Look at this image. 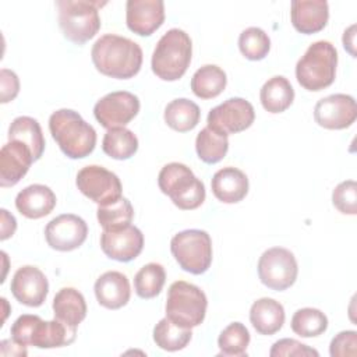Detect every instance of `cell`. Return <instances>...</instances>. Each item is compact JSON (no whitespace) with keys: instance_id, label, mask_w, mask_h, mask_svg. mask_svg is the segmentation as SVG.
Wrapping results in <instances>:
<instances>
[{"instance_id":"603a6c76","label":"cell","mask_w":357,"mask_h":357,"mask_svg":"<svg viewBox=\"0 0 357 357\" xmlns=\"http://www.w3.org/2000/svg\"><path fill=\"white\" fill-rule=\"evenodd\" d=\"M54 192L43 184H31L15 197V206L28 219H40L49 215L56 206Z\"/></svg>"},{"instance_id":"d4e9b609","label":"cell","mask_w":357,"mask_h":357,"mask_svg":"<svg viewBox=\"0 0 357 357\" xmlns=\"http://www.w3.org/2000/svg\"><path fill=\"white\" fill-rule=\"evenodd\" d=\"M54 318L77 328L86 317V303L84 296L74 287L60 289L53 298Z\"/></svg>"},{"instance_id":"8d00e7d4","label":"cell","mask_w":357,"mask_h":357,"mask_svg":"<svg viewBox=\"0 0 357 357\" xmlns=\"http://www.w3.org/2000/svg\"><path fill=\"white\" fill-rule=\"evenodd\" d=\"M238 49L241 54L248 60H262L269 53L271 39L264 29L258 26H250L240 33Z\"/></svg>"},{"instance_id":"cb8c5ba5","label":"cell","mask_w":357,"mask_h":357,"mask_svg":"<svg viewBox=\"0 0 357 357\" xmlns=\"http://www.w3.org/2000/svg\"><path fill=\"white\" fill-rule=\"evenodd\" d=\"M283 305L269 297H262L250 308V322L259 335H275L284 324Z\"/></svg>"},{"instance_id":"7bdbcfd3","label":"cell","mask_w":357,"mask_h":357,"mask_svg":"<svg viewBox=\"0 0 357 357\" xmlns=\"http://www.w3.org/2000/svg\"><path fill=\"white\" fill-rule=\"evenodd\" d=\"M356 25L353 24V25H350L346 31H344V33H343V46H344V49L353 56V57H356V52H354V38H356Z\"/></svg>"},{"instance_id":"3957f363","label":"cell","mask_w":357,"mask_h":357,"mask_svg":"<svg viewBox=\"0 0 357 357\" xmlns=\"http://www.w3.org/2000/svg\"><path fill=\"white\" fill-rule=\"evenodd\" d=\"M11 339L22 346H35L38 349H54L68 346L75 340L77 328L53 319L43 321L38 315L22 314L10 329Z\"/></svg>"},{"instance_id":"ac0fdd59","label":"cell","mask_w":357,"mask_h":357,"mask_svg":"<svg viewBox=\"0 0 357 357\" xmlns=\"http://www.w3.org/2000/svg\"><path fill=\"white\" fill-rule=\"evenodd\" d=\"M163 21L165 3L162 0H128L126 4L127 26L139 36L152 35Z\"/></svg>"},{"instance_id":"f35d334b","label":"cell","mask_w":357,"mask_h":357,"mask_svg":"<svg viewBox=\"0 0 357 357\" xmlns=\"http://www.w3.org/2000/svg\"><path fill=\"white\" fill-rule=\"evenodd\" d=\"M269 356L271 357H283V356H297V357L315 356V357H318L319 353L315 349H312L296 339L284 337L272 344Z\"/></svg>"},{"instance_id":"6da1fadb","label":"cell","mask_w":357,"mask_h":357,"mask_svg":"<svg viewBox=\"0 0 357 357\" xmlns=\"http://www.w3.org/2000/svg\"><path fill=\"white\" fill-rule=\"evenodd\" d=\"M92 63L107 77L128 79L137 75L142 66V49L128 38L105 33L92 46Z\"/></svg>"},{"instance_id":"4316f807","label":"cell","mask_w":357,"mask_h":357,"mask_svg":"<svg viewBox=\"0 0 357 357\" xmlns=\"http://www.w3.org/2000/svg\"><path fill=\"white\" fill-rule=\"evenodd\" d=\"M8 139L18 141L26 145L33 159L38 160L43 155L45 151V137L38 120L29 116H20L13 120L8 127Z\"/></svg>"},{"instance_id":"8992f818","label":"cell","mask_w":357,"mask_h":357,"mask_svg":"<svg viewBox=\"0 0 357 357\" xmlns=\"http://www.w3.org/2000/svg\"><path fill=\"white\" fill-rule=\"evenodd\" d=\"M160 191L183 211L197 209L205 201V185L184 163L165 165L158 176Z\"/></svg>"},{"instance_id":"5bb4252c","label":"cell","mask_w":357,"mask_h":357,"mask_svg":"<svg viewBox=\"0 0 357 357\" xmlns=\"http://www.w3.org/2000/svg\"><path fill=\"white\" fill-rule=\"evenodd\" d=\"M88 226L82 218L74 213H63L52 219L45 227V238L49 247L57 251H73L84 244Z\"/></svg>"},{"instance_id":"30bf717a","label":"cell","mask_w":357,"mask_h":357,"mask_svg":"<svg viewBox=\"0 0 357 357\" xmlns=\"http://www.w3.org/2000/svg\"><path fill=\"white\" fill-rule=\"evenodd\" d=\"M298 266L294 254L283 247L266 250L258 261V278L272 290H286L294 284Z\"/></svg>"},{"instance_id":"d6986e66","label":"cell","mask_w":357,"mask_h":357,"mask_svg":"<svg viewBox=\"0 0 357 357\" xmlns=\"http://www.w3.org/2000/svg\"><path fill=\"white\" fill-rule=\"evenodd\" d=\"M35 162L31 149L18 141H8L0 151V185H15Z\"/></svg>"},{"instance_id":"44dd1931","label":"cell","mask_w":357,"mask_h":357,"mask_svg":"<svg viewBox=\"0 0 357 357\" xmlns=\"http://www.w3.org/2000/svg\"><path fill=\"white\" fill-rule=\"evenodd\" d=\"M98 303L109 310H119L130 301L131 289L127 276L117 271L100 275L93 286Z\"/></svg>"},{"instance_id":"7a4b0ae2","label":"cell","mask_w":357,"mask_h":357,"mask_svg":"<svg viewBox=\"0 0 357 357\" xmlns=\"http://www.w3.org/2000/svg\"><path fill=\"white\" fill-rule=\"evenodd\" d=\"M49 130L61 152L70 159H82L93 152L96 131L79 113L59 109L49 117Z\"/></svg>"},{"instance_id":"484cf974","label":"cell","mask_w":357,"mask_h":357,"mask_svg":"<svg viewBox=\"0 0 357 357\" xmlns=\"http://www.w3.org/2000/svg\"><path fill=\"white\" fill-rule=\"evenodd\" d=\"M262 107L269 113H282L290 107L294 100V89L290 81L283 75L269 78L259 91Z\"/></svg>"},{"instance_id":"1f68e13d","label":"cell","mask_w":357,"mask_h":357,"mask_svg":"<svg viewBox=\"0 0 357 357\" xmlns=\"http://www.w3.org/2000/svg\"><path fill=\"white\" fill-rule=\"evenodd\" d=\"M192 337L191 328L176 325L167 317L162 318L153 328V342L166 351H177L184 349Z\"/></svg>"},{"instance_id":"7402d4cb","label":"cell","mask_w":357,"mask_h":357,"mask_svg":"<svg viewBox=\"0 0 357 357\" xmlns=\"http://www.w3.org/2000/svg\"><path fill=\"white\" fill-rule=\"evenodd\" d=\"M213 195L225 204H237L248 192V177L237 167L219 169L211 181Z\"/></svg>"},{"instance_id":"60d3db41","label":"cell","mask_w":357,"mask_h":357,"mask_svg":"<svg viewBox=\"0 0 357 357\" xmlns=\"http://www.w3.org/2000/svg\"><path fill=\"white\" fill-rule=\"evenodd\" d=\"M0 88H1V103H7L13 100L20 92V79L17 74L8 68H1Z\"/></svg>"},{"instance_id":"e575fe53","label":"cell","mask_w":357,"mask_h":357,"mask_svg":"<svg viewBox=\"0 0 357 357\" xmlns=\"http://www.w3.org/2000/svg\"><path fill=\"white\" fill-rule=\"evenodd\" d=\"M290 326L301 337H315L328 329V318L321 310L305 307L293 314Z\"/></svg>"},{"instance_id":"f546056e","label":"cell","mask_w":357,"mask_h":357,"mask_svg":"<svg viewBox=\"0 0 357 357\" xmlns=\"http://www.w3.org/2000/svg\"><path fill=\"white\" fill-rule=\"evenodd\" d=\"M102 149L113 159L127 160L138 151V138L126 127L110 128L103 137Z\"/></svg>"},{"instance_id":"74e56055","label":"cell","mask_w":357,"mask_h":357,"mask_svg":"<svg viewBox=\"0 0 357 357\" xmlns=\"http://www.w3.org/2000/svg\"><path fill=\"white\" fill-rule=\"evenodd\" d=\"M333 206L344 215L357 213V184L354 180H346L337 184L332 192Z\"/></svg>"},{"instance_id":"7c38bea8","label":"cell","mask_w":357,"mask_h":357,"mask_svg":"<svg viewBox=\"0 0 357 357\" xmlns=\"http://www.w3.org/2000/svg\"><path fill=\"white\" fill-rule=\"evenodd\" d=\"M139 99L128 91H116L100 98L93 106V116L98 123L110 130L124 127L139 112Z\"/></svg>"},{"instance_id":"e0dca14e","label":"cell","mask_w":357,"mask_h":357,"mask_svg":"<svg viewBox=\"0 0 357 357\" xmlns=\"http://www.w3.org/2000/svg\"><path fill=\"white\" fill-rule=\"evenodd\" d=\"M11 293L17 301L28 307H40L49 293V282L45 273L32 265L17 269L11 279Z\"/></svg>"},{"instance_id":"9a60e30c","label":"cell","mask_w":357,"mask_h":357,"mask_svg":"<svg viewBox=\"0 0 357 357\" xmlns=\"http://www.w3.org/2000/svg\"><path fill=\"white\" fill-rule=\"evenodd\" d=\"M357 119V106L353 96L333 93L322 98L314 107V120L328 130H343L350 127Z\"/></svg>"},{"instance_id":"52a82bcc","label":"cell","mask_w":357,"mask_h":357,"mask_svg":"<svg viewBox=\"0 0 357 357\" xmlns=\"http://www.w3.org/2000/svg\"><path fill=\"white\" fill-rule=\"evenodd\" d=\"M106 3L89 0H59V25L63 35L73 43L82 45L100 29L99 7Z\"/></svg>"},{"instance_id":"83f0119b","label":"cell","mask_w":357,"mask_h":357,"mask_svg":"<svg viewBox=\"0 0 357 357\" xmlns=\"http://www.w3.org/2000/svg\"><path fill=\"white\" fill-rule=\"evenodd\" d=\"M165 123L178 132H187L197 127L201 119V110L197 103L187 98H177L167 103L163 114Z\"/></svg>"},{"instance_id":"f1b7e54d","label":"cell","mask_w":357,"mask_h":357,"mask_svg":"<svg viewBox=\"0 0 357 357\" xmlns=\"http://www.w3.org/2000/svg\"><path fill=\"white\" fill-rule=\"evenodd\" d=\"M227 77L220 67L205 64L194 73L191 78V91L201 99H212L225 91Z\"/></svg>"},{"instance_id":"2e32d148","label":"cell","mask_w":357,"mask_h":357,"mask_svg":"<svg viewBox=\"0 0 357 357\" xmlns=\"http://www.w3.org/2000/svg\"><path fill=\"white\" fill-rule=\"evenodd\" d=\"M100 248L110 259L130 262L141 254L144 234L132 225L120 230H103L100 234Z\"/></svg>"},{"instance_id":"836d02e7","label":"cell","mask_w":357,"mask_h":357,"mask_svg":"<svg viewBox=\"0 0 357 357\" xmlns=\"http://www.w3.org/2000/svg\"><path fill=\"white\" fill-rule=\"evenodd\" d=\"M250 332L241 322L229 324L218 337V346L220 349L219 356L226 357H243L247 354L250 344Z\"/></svg>"},{"instance_id":"8fae6325","label":"cell","mask_w":357,"mask_h":357,"mask_svg":"<svg viewBox=\"0 0 357 357\" xmlns=\"http://www.w3.org/2000/svg\"><path fill=\"white\" fill-rule=\"evenodd\" d=\"M75 184L86 198L99 206L110 205L123 197V187L117 174L98 165L82 167L77 174Z\"/></svg>"},{"instance_id":"4dcf8cb0","label":"cell","mask_w":357,"mask_h":357,"mask_svg":"<svg viewBox=\"0 0 357 357\" xmlns=\"http://www.w3.org/2000/svg\"><path fill=\"white\" fill-rule=\"evenodd\" d=\"M195 151L202 162L208 165L218 163L226 156L229 151L227 135L220 134L206 126L197 135Z\"/></svg>"},{"instance_id":"ffe728a7","label":"cell","mask_w":357,"mask_h":357,"mask_svg":"<svg viewBox=\"0 0 357 357\" xmlns=\"http://www.w3.org/2000/svg\"><path fill=\"white\" fill-rule=\"evenodd\" d=\"M293 26L305 35L322 31L329 18V7L325 0H294L290 6Z\"/></svg>"},{"instance_id":"4fadbf2b","label":"cell","mask_w":357,"mask_h":357,"mask_svg":"<svg viewBox=\"0 0 357 357\" xmlns=\"http://www.w3.org/2000/svg\"><path fill=\"white\" fill-rule=\"evenodd\" d=\"M255 119L252 105L243 98H230L211 109L206 117L208 127L225 134H236L251 127Z\"/></svg>"},{"instance_id":"277c9868","label":"cell","mask_w":357,"mask_h":357,"mask_svg":"<svg viewBox=\"0 0 357 357\" xmlns=\"http://www.w3.org/2000/svg\"><path fill=\"white\" fill-rule=\"evenodd\" d=\"M192 54L191 38L178 28H172L158 40L152 53L151 67L156 77L163 81H177L181 78Z\"/></svg>"},{"instance_id":"9c48e42d","label":"cell","mask_w":357,"mask_h":357,"mask_svg":"<svg viewBox=\"0 0 357 357\" xmlns=\"http://www.w3.org/2000/svg\"><path fill=\"white\" fill-rule=\"evenodd\" d=\"M170 251L180 268L192 275L205 273L212 264V240L205 230L188 229L174 234Z\"/></svg>"},{"instance_id":"d590c367","label":"cell","mask_w":357,"mask_h":357,"mask_svg":"<svg viewBox=\"0 0 357 357\" xmlns=\"http://www.w3.org/2000/svg\"><path fill=\"white\" fill-rule=\"evenodd\" d=\"M166 282V272L160 264L149 262L144 265L134 278V289L141 298L156 297Z\"/></svg>"},{"instance_id":"ab89813d","label":"cell","mask_w":357,"mask_h":357,"mask_svg":"<svg viewBox=\"0 0 357 357\" xmlns=\"http://www.w3.org/2000/svg\"><path fill=\"white\" fill-rule=\"evenodd\" d=\"M329 353L332 357H354L357 354V332H339L331 342Z\"/></svg>"},{"instance_id":"d6a6232c","label":"cell","mask_w":357,"mask_h":357,"mask_svg":"<svg viewBox=\"0 0 357 357\" xmlns=\"http://www.w3.org/2000/svg\"><path fill=\"white\" fill-rule=\"evenodd\" d=\"M96 216L103 230H120L131 225L134 208L127 198L121 197L119 201L110 205L98 206Z\"/></svg>"},{"instance_id":"ba28073f","label":"cell","mask_w":357,"mask_h":357,"mask_svg":"<svg viewBox=\"0 0 357 357\" xmlns=\"http://www.w3.org/2000/svg\"><path fill=\"white\" fill-rule=\"evenodd\" d=\"M208 300L195 284L177 280L170 284L166 298V317L183 328H195L205 319Z\"/></svg>"},{"instance_id":"5b68a950","label":"cell","mask_w":357,"mask_h":357,"mask_svg":"<svg viewBox=\"0 0 357 357\" xmlns=\"http://www.w3.org/2000/svg\"><path fill=\"white\" fill-rule=\"evenodd\" d=\"M337 66V52L328 40L308 46L296 64V78L307 91H322L333 84Z\"/></svg>"},{"instance_id":"b9f144b4","label":"cell","mask_w":357,"mask_h":357,"mask_svg":"<svg viewBox=\"0 0 357 357\" xmlns=\"http://www.w3.org/2000/svg\"><path fill=\"white\" fill-rule=\"evenodd\" d=\"M1 240H7L11 237L17 229V220L13 215L8 213L7 209H1Z\"/></svg>"}]
</instances>
